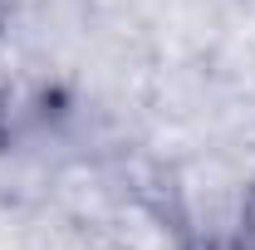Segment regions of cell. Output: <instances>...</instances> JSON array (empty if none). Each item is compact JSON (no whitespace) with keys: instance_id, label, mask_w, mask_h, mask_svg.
<instances>
[{"instance_id":"obj_1","label":"cell","mask_w":255,"mask_h":250,"mask_svg":"<svg viewBox=\"0 0 255 250\" xmlns=\"http://www.w3.org/2000/svg\"><path fill=\"white\" fill-rule=\"evenodd\" d=\"M231 250H255V177L246 182L241 201H236V231H231Z\"/></svg>"}]
</instances>
